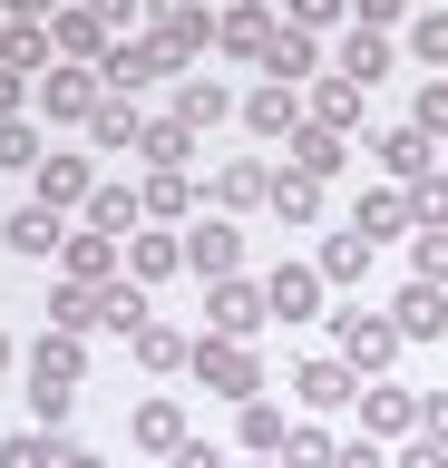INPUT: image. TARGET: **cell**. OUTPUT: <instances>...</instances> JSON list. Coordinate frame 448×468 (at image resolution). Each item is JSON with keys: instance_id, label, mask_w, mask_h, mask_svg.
I'll return each mask as SVG.
<instances>
[{"instance_id": "obj_1", "label": "cell", "mask_w": 448, "mask_h": 468, "mask_svg": "<svg viewBox=\"0 0 448 468\" xmlns=\"http://www.w3.org/2000/svg\"><path fill=\"white\" fill-rule=\"evenodd\" d=\"M20 380H30L39 430H59V420H68V400H78V342H68V332H39V342L20 351Z\"/></svg>"}, {"instance_id": "obj_2", "label": "cell", "mask_w": 448, "mask_h": 468, "mask_svg": "<svg viewBox=\"0 0 448 468\" xmlns=\"http://www.w3.org/2000/svg\"><path fill=\"white\" fill-rule=\"evenodd\" d=\"M98 98H108V79H98V69H78V58H59V69L39 79V117H49V127H89Z\"/></svg>"}, {"instance_id": "obj_3", "label": "cell", "mask_w": 448, "mask_h": 468, "mask_svg": "<svg viewBox=\"0 0 448 468\" xmlns=\"http://www.w3.org/2000/svg\"><path fill=\"white\" fill-rule=\"evenodd\" d=\"M205 322H214V342H254L273 322V303H264V283H244V273H224V283L205 292Z\"/></svg>"}, {"instance_id": "obj_4", "label": "cell", "mask_w": 448, "mask_h": 468, "mask_svg": "<svg viewBox=\"0 0 448 468\" xmlns=\"http://www.w3.org/2000/svg\"><path fill=\"white\" fill-rule=\"evenodd\" d=\"M166 69H185V58L166 49V39H156V29H147V39H118V49L98 58V79L118 88V98H137V88H147V79H166Z\"/></svg>"}, {"instance_id": "obj_5", "label": "cell", "mask_w": 448, "mask_h": 468, "mask_svg": "<svg viewBox=\"0 0 448 468\" xmlns=\"http://www.w3.org/2000/svg\"><path fill=\"white\" fill-rule=\"evenodd\" d=\"M331 332H341V361L351 371H390L400 361V322L390 313H331Z\"/></svg>"}, {"instance_id": "obj_6", "label": "cell", "mask_w": 448, "mask_h": 468, "mask_svg": "<svg viewBox=\"0 0 448 468\" xmlns=\"http://www.w3.org/2000/svg\"><path fill=\"white\" fill-rule=\"evenodd\" d=\"M185 371L205 380V390H224V400H254V390H264V371H254V351H244V342H214V332L195 342V361H185Z\"/></svg>"}, {"instance_id": "obj_7", "label": "cell", "mask_w": 448, "mask_h": 468, "mask_svg": "<svg viewBox=\"0 0 448 468\" xmlns=\"http://www.w3.org/2000/svg\"><path fill=\"white\" fill-rule=\"evenodd\" d=\"M370 156H380L390 186H410V196L439 176V137H419V127H380V137H370Z\"/></svg>"}, {"instance_id": "obj_8", "label": "cell", "mask_w": 448, "mask_h": 468, "mask_svg": "<svg viewBox=\"0 0 448 468\" xmlns=\"http://www.w3.org/2000/svg\"><path fill=\"white\" fill-rule=\"evenodd\" d=\"M30 186H39L30 205L68 215V205H89V196H98V166H89V156H39V176H30Z\"/></svg>"}, {"instance_id": "obj_9", "label": "cell", "mask_w": 448, "mask_h": 468, "mask_svg": "<svg viewBox=\"0 0 448 468\" xmlns=\"http://www.w3.org/2000/svg\"><path fill=\"white\" fill-rule=\"evenodd\" d=\"M273 29H283V20H273L264 0H234V10H214V49H234V58H264V49H273Z\"/></svg>"}, {"instance_id": "obj_10", "label": "cell", "mask_w": 448, "mask_h": 468, "mask_svg": "<svg viewBox=\"0 0 448 468\" xmlns=\"http://www.w3.org/2000/svg\"><path fill=\"white\" fill-rule=\"evenodd\" d=\"M0 244H10V254H30V263H49V254L68 244V215H49V205H20V215L0 225Z\"/></svg>"}, {"instance_id": "obj_11", "label": "cell", "mask_w": 448, "mask_h": 468, "mask_svg": "<svg viewBox=\"0 0 448 468\" xmlns=\"http://www.w3.org/2000/svg\"><path fill=\"white\" fill-rule=\"evenodd\" d=\"M59 283L108 292V283H118V244H108V234H68V244H59Z\"/></svg>"}, {"instance_id": "obj_12", "label": "cell", "mask_w": 448, "mask_h": 468, "mask_svg": "<svg viewBox=\"0 0 448 468\" xmlns=\"http://www.w3.org/2000/svg\"><path fill=\"white\" fill-rule=\"evenodd\" d=\"M137 225H147V196H137V186H108V176H98V196H89V234L127 244Z\"/></svg>"}, {"instance_id": "obj_13", "label": "cell", "mask_w": 448, "mask_h": 468, "mask_svg": "<svg viewBox=\"0 0 448 468\" xmlns=\"http://www.w3.org/2000/svg\"><path fill=\"white\" fill-rule=\"evenodd\" d=\"M185 263H195L205 283H224V273L244 263V234H234V225H214V215H205V225H185Z\"/></svg>"}, {"instance_id": "obj_14", "label": "cell", "mask_w": 448, "mask_h": 468, "mask_svg": "<svg viewBox=\"0 0 448 468\" xmlns=\"http://www.w3.org/2000/svg\"><path fill=\"white\" fill-rule=\"evenodd\" d=\"M254 69H264L273 88H293V79H312V69H322V49H312V29H293V20H283V29H273V49L254 58Z\"/></svg>"}, {"instance_id": "obj_15", "label": "cell", "mask_w": 448, "mask_h": 468, "mask_svg": "<svg viewBox=\"0 0 448 468\" xmlns=\"http://www.w3.org/2000/svg\"><path fill=\"white\" fill-rule=\"evenodd\" d=\"M244 127H254V137H283V146H293V137H302V98L264 79L254 98H244Z\"/></svg>"}, {"instance_id": "obj_16", "label": "cell", "mask_w": 448, "mask_h": 468, "mask_svg": "<svg viewBox=\"0 0 448 468\" xmlns=\"http://www.w3.org/2000/svg\"><path fill=\"white\" fill-rule=\"evenodd\" d=\"M390 322H400V342H439V332H448V292L439 283H410L400 303H390Z\"/></svg>"}, {"instance_id": "obj_17", "label": "cell", "mask_w": 448, "mask_h": 468, "mask_svg": "<svg viewBox=\"0 0 448 468\" xmlns=\"http://www.w3.org/2000/svg\"><path fill=\"white\" fill-rule=\"evenodd\" d=\"M59 49L78 58V69H98V58L118 49V20H98V10H78V0H68V10H59Z\"/></svg>"}, {"instance_id": "obj_18", "label": "cell", "mask_w": 448, "mask_h": 468, "mask_svg": "<svg viewBox=\"0 0 448 468\" xmlns=\"http://www.w3.org/2000/svg\"><path fill=\"white\" fill-rule=\"evenodd\" d=\"M264 303L283 322H312V303H322V263H283V273L264 283Z\"/></svg>"}, {"instance_id": "obj_19", "label": "cell", "mask_w": 448, "mask_h": 468, "mask_svg": "<svg viewBox=\"0 0 448 468\" xmlns=\"http://www.w3.org/2000/svg\"><path fill=\"white\" fill-rule=\"evenodd\" d=\"M49 332H68V342H78V332H108V292L59 283V292H49Z\"/></svg>"}, {"instance_id": "obj_20", "label": "cell", "mask_w": 448, "mask_h": 468, "mask_svg": "<svg viewBox=\"0 0 448 468\" xmlns=\"http://www.w3.org/2000/svg\"><path fill=\"white\" fill-rule=\"evenodd\" d=\"M137 156H147L156 176H185V166H195V127H176V117H147V137H137Z\"/></svg>"}, {"instance_id": "obj_21", "label": "cell", "mask_w": 448, "mask_h": 468, "mask_svg": "<svg viewBox=\"0 0 448 468\" xmlns=\"http://www.w3.org/2000/svg\"><path fill=\"white\" fill-rule=\"evenodd\" d=\"M293 390H302L312 410H341V400H360V371H351V361H302Z\"/></svg>"}, {"instance_id": "obj_22", "label": "cell", "mask_w": 448, "mask_h": 468, "mask_svg": "<svg viewBox=\"0 0 448 468\" xmlns=\"http://www.w3.org/2000/svg\"><path fill=\"white\" fill-rule=\"evenodd\" d=\"M419 439V400L410 390H360V439Z\"/></svg>"}, {"instance_id": "obj_23", "label": "cell", "mask_w": 448, "mask_h": 468, "mask_svg": "<svg viewBox=\"0 0 448 468\" xmlns=\"http://www.w3.org/2000/svg\"><path fill=\"white\" fill-rule=\"evenodd\" d=\"M49 49H59V39H49L39 20H10V29H0V69H20V79H39V69H59Z\"/></svg>"}, {"instance_id": "obj_24", "label": "cell", "mask_w": 448, "mask_h": 468, "mask_svg": "<svg viewBox=\"0 0 448 468\" xmlns=\"http://www.w3.org/2000/svg\"><path fill=\"white\" fill-rule=\"evenodd\" d=\"M137 137H147L137 98H118V88H108V98H98V117H89V146H108V156H118V146H137Z\"/></svg>"}, {"instance_id": "obj_25", "label": "cell", "mask_w": 448, "mask_h": 468, "mask_svg": "<svg viewBox=\"0 0 448 468\" xmlns=\"http://www.w3.org/2000/svg\"><path fill=\"white\" fill-rule=\"evenodd\" d=\"M351 225L360 234H400V225H419V196H410V186H380V196H360Z\"/></svg>"}, {"instance_id": "obj_26", "label": "cell", "mask_w": 448, "mask_h": 468, "mask_svg": "<svg viewBox=\"0 0 448 468\" xmlns=\"http://www.w3.org/2000/svg\"><path fill=\"white\" fill-rule=\"evenodd\" d=\"M283 176H312V186H322V176H341V137H331V127H302L293 156H283Z\"/></svg>"}, {"instance_id": "obj_27", "label": "cell", "mask_w": 448, "mask_h": 468, "mask_svg": "<svg viewBox=\"0 0 448 468\" xmlns=\"http://www.w3.org/2000/svg\"><path fill=\"white\" fill-rule=\"evenodd\" d=\"M176 263H185L176 234H127V273H137V283H166Z\"/></svg>"}, {"instance_id": "obj_28", "label": "cell", "mask_w": 448, "mask_h": 468, "mask_svg": "<svg viewBox=\"0 0 448 468\" xmlns=\"http://www.w3.org/2000/svg\"><path fill=\"white\" fill-rule=\"evenodd\" d=\"M185 361H195V342H185L176 322H147L137 332V371H185Z\"/></svg>"}, {"instance_id": "obj_29", "label": "cell", "mask_w": 448, "mask_h": 468, "mask_svg": "<svg viewBox=\"0 0 448 468\" xmlns=\"http://www.w3.org/2000/svg\"><path fill=\"white\" fill-rule=\"evenodd\" d=\"M341 79H351V88L390 79V39H380V29H351V39H341Z\"/></svg>"}, {"instance_id": "obj_30", "label": "cell", "mask_w": 448, "mask_h": 468, "mask_svg": "<svg viewBox=\"0 0 448 468\" xmlns=\"http://www.w3.org/2000/svg\"><path fill=\"white\" fill-rule=\"evenodd\" d=\"M360 98H370V88L322 79V88H312V127H331V137H341V127H360Z\"/></svg>"}, {"instance_id": "obj_31", "label": "cell", "mask_w": 448, "mask_h": 468, "mask_svg": "<svg viewBox=\"0 0 448 468\" xmlns=\"http://www.w3.org/2000/svg\"><path fill=\"white\" fill-rule=\"evenodd\" d=\"M137 449L176 459V449H185V410H176V400H147V410H137Z\"/></svg>"}, {"instance_id": "obj_32", "label": "cell", "mask_w": 448, "mask_h": 468, "mask_svg": "<svg viewBox=\"0 0 448 468\" xmlns=\"http://www.w3.org/2000/svg\"><path fill=\"white\" fill-rule=\"evenodd\" d=\"M214 117H234V98L214 79H176V127H214Z\"/></svg>"}, {"instance_id": "obj_33", "label": "cell", "mask_w": 448, "mask_h": 468, "mask_svg": "<svg viewBox=\"0 0 448 468\" xmlns=\"http://www.w3.org/2000/svg\"><path fill=\"white\" fill-rule=\"evenodd\" d=\"M360 273H370V234H331V244H322V283H360Z\"/></svg>"}, {"instance_id": "obj_34", "label": "cell", "mask_w": 448, "mask_h": 468, "mask_svg": "<svg viewBox=\"0 0 448 468\" xmlns=\"http://www.w3.org/2000/svg\"><path fill=\"white\" fill-rule=\"evenodd\" d=\"M410 283H439L448 292V225H419L410 234Z\"/></svg>"}, {"instance_id": "obj_35", "label": "cell", "mask_w": 448, "mask_h": 468, "mask_svg": "<svg viewBox=\"0 0 448 468\" xmlns=\"http://www.w3.org/2000/svg\"><path fill=\"white\" fill-rule=\"evenodd\" d=\"M273 215H283V225H312V215H322V186H312V176H273Z\"/></svg>"}, {"instance_id": "obj_36", "label": "cell", "mask_w": 448, "mask_h": 468, "mask_svg": "<svg viewBox=\"0 0 448 468\" xmlns=\"http://www.w3.org/2000/svg\"><path fill=\"white\" fill-rule=\"evenodd\" d=\"M283 439H293V430H283V410H273V400H244V449H254V459H283Z\"/></svg>"}, {"instance_id": "obj_37", "label": "cell", "mask_w": 448, "mask_h": 468, "mask_svg": "<svg viewBox=\"0 0 448 468\" xmlns=\"http://www.w3.org/2000/svg\"><path fill=\"white\" fill-rule=\"evenodd\" d=\"M59 459H68V449L49 430H10V439H0V468H59Z\"/></svg>"}, {"instance_id": "obj_38", "label": "cell", "mask_w": 448, "mask_h": 468, "mask_svg": "<svg viewBox=\"0 0 448 468\" xmlns=\"http://www.w3.org/2000/svg\"><path fill=\"white\" fill-rule=\"evenodd\" d=\"M410 49L448 79V10H410Z\"/></svg>"}, {"instance_id": "obj_39", "label": "cell", "mask_w": 448, "mask_h": 468, "mask_svg": "<svg viewBox=\"0 0 448 468\" xmlns=\"http://www.w3.org/2000/svg\"><path fill=\"white\" fill-rule=\"evenodd\" d=\"M410 127H419V137H448V79H419V98H410Z\"/></svg>"}, {"instance_id": "obj_40", "label": "cell", "mask_w": 448, "mask_h": 468, "mask_svg": "<svg viewBox=\"0 0 448 468\" xmlns=\"http://www.w3.org/2000/svg\"><path fill=\"white\" fill-rule=\"evenodd\" d=\"M0 166L39 176V127H30V117H10V127H0Z\"/></svg>"}, {"instance_id": "obj_41", "label": "cell", "mask_w": 448, "mask_h": 468, "mask_svg": "<svg viewBox=\"0 0 448 468\" xmlns=\"http://www.w3.org/2000/svg\"><path fill=\"white\" fill-rule=\"evenodd\" d=\"M214 196H224V205H264L273 176H264V166H224V176H214Z\"/></svg>"}, {"instance_id": "obj_42", "label": "cell", "mask_w": 448, "mask_h": 468, "mask_svg": "<svg viewBox=\"0 0 448 468\" xmlns=\"http://www.w3.org/2000/svg\"><path fill=\"white\" fill-rule=\"evenodd\" d=\"M137 196H147V215H185V205H195V186H185V176H147Z\"/></svg>"}, {"instance_id": "obj_43", "label": "cell", "mask_w": 448, "mask_h": 468, "mask_svg": "<svg viewBox=\"0 0 448 468\" xmlns=\"http://www.w3.org/2000/svg\"><path fill=\"white\" fill-rule=\"evenodd\" d=\"M331 459H341V449H331L322 430H293V439H283V468H331Z\"/></svg>"}, {"instance_id": "obj_44", "label": "cell", "mask_w": 448, "mask_h": 468, "mask_svg": "<svg viewBox=\"0 0 448 468\" xmlns=\"http://www.w3.org/2000/svg\"><path fill=\"white\" fill-rule=\"evenodd\" d=\"M283 10H293V29H312V39H322V29L341 20V10H351V0H283Z\"/></svg>"}, {"instance_id": "obj_45", "label": "cell", "mask_w": 448, "mask_h": 468, "mask_svg": "<svg viewBox=\"0 0 448 468\" xmlns=\"http://www.w3.org/2000/svg\"><path fill=\"white\" fill-rule=\"evenodd\" d=\"M30 98H39V79H20V69H0V127H10L20 108H30Z\"/></svg>"}, {"instance_id": "obj_46", "label": "cell", "mask_w": 448, "mask_h": 468, "mask_svg": "<svg viewBox=\"0 0 448 468\" xmlns=\"http://www.w3.org/2000/svg\"><path fill=\"white\" fill-rule=\"evenodd\" d=\"M351 10H360V29H400L410 20V0H351Z\"/></svg>"}, {"instance_id": "obj_47", "label": "cell", "mask_w": 448, "mask_h": 468, "mask_svg": "<svg viewBox=\"0 0 448 468\" xmlns=\"http://www.w3.org/2000/svg\"><path fill=\"white\" fill-rule=\"evenodd\" d=\"M419 439H439V449H448V390H429V400H419Z\"/></svg>"}, {"instance_id": "obj_48", "label": "cell", "mask_w": 448, "mask_h": 468, "mask_svg": "<svg viewBox=\"0 0 448 468\" xmlns=\"http://www.w3.org/2000/svg\"><path fill=\"white\" fill-rule=\"evenodd\" d=\"M59 10H68V0H0V20H39V29L59 20Z\"/></svg>"}, {"instance_id": "obj_49", "label": "cell", "mask_w": 448, "mask_h": 468, "mask_svg": "<svg viewBox=\"0 0 448 468\" xmlns=\"http://www.w3.org/2000/svg\"><path fill=\"white\" fill-rule=\"evenodd\" d=\"M390 468H448V449H439V439H410V449H400Z\"/></svg>"}, {"instance_id": "obj_50", "label": "cell", "mask_w": 448, "mask_h": 468, "mask_svg": "<svg viewBox=\"0 0 448 468\" xmlns=\"http://www.w3.org/2000/svg\"><path fill=\"white\" fill-rule=\"evenodd\" d=\"M331 468H390V459H380V439H360V449H341Z\"/></svg>"}, {"instance_id": "obj_51", "label": "cell", "mask_w": 448, "mask_h": 468, "mask_svg": "<svg viewBox=\"0 0 448 468\" xmlns=\"http://www.w3.org/2000/svg\"><path fill=\"white\" fill-rule=\"evenodd\" d=\"M176 468H224V459H214L205 439H185V449H176Z\"/></svg>"}, {"instance_id": "obj_52", "label": "cell", "mask_w": 448, "mask_h": 468, "mask_svg": "<svg viewBox=\"0 0 448 468\" xmlns=\"http://www.w3.org/2000/svg\"><path fill=\"white\" fill-rule=\"evenodd\" d=\"M59 468H108V459H98V449H68V459H59Z\"/></svg>"}, {"instance_id": "obj_53", "label": "cell", "mask_w": 448, "mask_h": 468, "mask_svg": "<svg viewBox=\"0 0 448 468\" xmlns=\"http://www.w3.org/2000/svg\"><path fill=\"white\" fill-rule=\"evenodd\" d=\"M10 361H20V351H10V332H0V371H10Z\"/></svg>"}, {"instance_id": "obj_54", "label": "cell", "mask_w": 448, "mask_h": 468, "mask_svg": "<svg viewBox=\"0 0 448 468\" xmlns=\"http://www.w3.org/2000/svg\"><path fill=\"white\" fill-rule=\"evenodd\" d=\"M410 10H439V0H410Z\"/></svg>"}, {"instance_id": "obj_55", "label": "cell", "mask_w": 448, "mask_h": 468, "mask_svg": "<svg viewBox=\"0 0 448 468\" xmlns=\"http://www.w3.org/2000/svg\"><path fill=\"white\" fill-rule=\"evenodd\" d=\"M264 468H283V459H264Z\"/></svg>"}, {"instance_id": "obj_56", "label": "cell", "mask_w": 448, "mask_h": 468, "mask_svg": "<svg viewBox=\"0 0 448 468\" xmlns=\"http://www.w3.org/2000/svg\"><path fill=\"white\" fill-rule=\"evenodd\" d=\"M0 29H10V20H0Z\"/></svg>"}]
</instances>
